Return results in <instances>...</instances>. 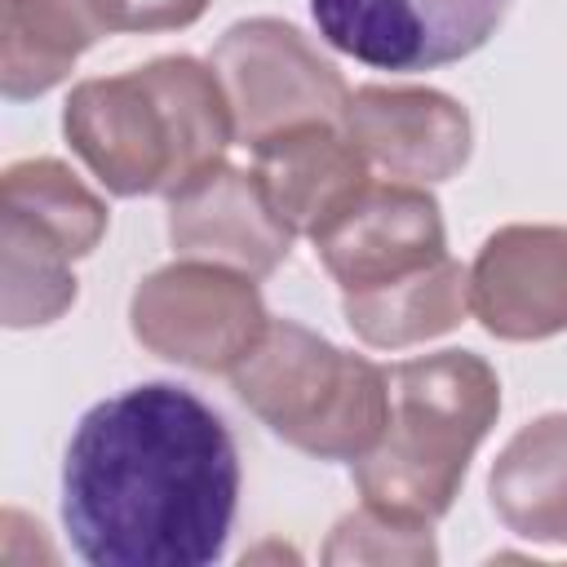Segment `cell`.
<instances>
[{
	"label": "cell",
	"mask_w": 567,
	"mask_h": 567,
	"mask_svg": "<svg viewBox=\"0 0 567 567\" xmlns=\"http://www.w3.org/2000/svg\"><path fill=\"white\" fill-rule=\"evenodd\" d=\"M235 505V439L186 385H128L93 403L66 443L62 523L93 567H208Z\"/></svg>",
	"instance_id": "obj_1"
},
{
	"label": "cell",
	"mask_w": 567,
	"mask_h": 567,
	"mask_svg": "<svg viewBox=\"0 0 567 567\" xmlns=\"http://www.w3.org/2000/svg\"><path fill=\"white\" fill-rule=\"evenodd\" d=\"M62 128L106 190L173 199L221 168L235 137V111L213 66L159 58L111 80L75 84Z\"/></svg>",
	"instance_id": "obj_2"
},
{
	"label": "cell",
	"mask_w": 567,
	"mask_h": 567,
	"mask_svg": "<svg viewBox=\"0 0 567 567\" xmlns=\"http://www.w3.org/2000/svg\"><path fill=\"white\" fill-rule=\"evenodd\" d=\"M381 443L354 461L363 505L394 523L430 527L452 509L465 461L501 412L496 372L470 350L394 363Z\"/></svg>",
	"instance_id": "obj_3"
},
{
	"label": "cell",
	"mask_w": 567,
	"mask_h": 567,
	"mask_svg": "<svg viewBox=\"0 0 567 567\" xmlns=\"http://www.w3.org/2000/svg\"><path fill=\"white\" fill-rule=\"evenodd\" d=\"M230 381L279 439L323 461L368 456L390 421V377L288 319L266 323Z\"/></svg>",
	"instance_id": "obj_4"
},
{
	"label": "cell",
	"mask_w": 567,
	"mask_h": 567,
	"mask_svg": "<svg viewBox=\"0 0 567 567\" xmlns=\"http://www.w3.org/2000/svg\"><path fill=\"white\" fill-rule=\"evenodd\" d=\"M133 332L159 359L230 372L266 332V306L252 275L217 261H182L155 270L133 292Z\"/></svg>",
	"instance_id": "obj_5"
},
{
	"label": "cell",
	"mask_w": 567,
	"mask_h": 567,
	"mask_svg": "<svg viewBox=\"0 0 567 567\" xmlns=\"http://www.w3.org/2000/svg\"><path fill=\"white\" fill-rule=\"evenodd\" d=\"M213 71L235 111V137L248 146L284 124L328 120L346 128L350 93L332 62H323L292 27L257 18L239 22L213 49Z\"/></svg>",
	"instance_id": "obj_6"
},
{
	"label": "cell",
	"mask_w": 567,
	"mask_h": 567,
	"mask_svg": "<svg viewBox=\"0 0 567 567\" xmlns=\"http://www.w3.org/2000/svg\"><path fill=\"white\" fill-rule=\"evenodd\" d=\"M509 0H310L319 35L377 71H434L470 58Z\"/></svg>",
	"instance_id": "obj_7"
},
{
	"label": "cell",
	"mask_w": 567,
	"mask_h": 567,
	"mask_svg": "<svg viewBox=\"0 0 567 567\" xmlns=\"http://www.w3.org/2000/svg\"><path fill=\"white\" fill-rule=\"evenodd\" d=\"M315 248L346 297L390 288L447 257L439 204L421 186H408V182L368 186L315 239Z\"/></svg>",
	"instance_id": "obj_8"
},
{
	"label": "cell",
	"mask_w": 567,
	"mask_h": 567,
	"mask_svg": "<svg viewBox=\"0 0 567 567\" xmlns=\"http://www.w3.org/2000/svg\"><path fill=\"white\" fill-rule=\"evenodd\" d=\"M252 177L270 213L292 230L319 239L372 182L368 155L341 124L301 120L252 142Z\"/></svg>",
	"instance_id": "obj_9"
},
{
	"label": "cell",
	"mask_w": 567,
	"mask_h": 567,
	"mask_svg": "<svg viewBox=\"0 0 567 567\" xmlns=\"http://www.w3.org/2000/svg\"><path fill=\"white\" fill-rule=\"evenodd\" d=\"M470 306L487 332L536 341L567 328V226H505L474 270Z\"/></svg>",
	"instance_id": "obj_10"
},
{
	"label": "cell",
	"mask_w": 567,
	"mask_h": 567,
	"mask_svg": "<svg viewBox=\"0 0 567 567\" xmlns=\"http://www.w3.org/2000/svg\"><path fill=\"white\" fill-rule=\"evenodd\" d=\"M168 235L182 257L217 261L244 275H270L292 244V230L270 213L257 177L226 164L173 195Z\"/></svg>",
	"instance_id": "obj_11"
},
{
	"label": "cell",
	"mask_w": 567,
	"mask_h": 567,
	"mask_svg": "<svg viewBox=\"0 0 567 567\" xmlns=\"http://www.w3.org/2000/svg\"><path fill=\"white\" fill-rule=\"evenodd\" d=\"M346 133L372 164L403 182H443L470 155L465 111L434 89H359Z\"/></svg>",
	"instance_id": "obj_12"
},
{
	"label": "cell",
	"mask_w": 567,
	"mask_h": 567,
	"mask_svg": "<svg viewBox=\"0 0 567 567\" xmlns=\"http://www.w3.org/2000/svg\"><path fill=\"white\" fill-rule=\"evenodd\" d=\"M106 31L102 0H4V97L18 102L53 89Z\"/></svg>",
	"instance_id": "obj_13"
},
{
	"label": "cell",
	"mask_w": 567,
	"mask_h": 567,
	"mask_svg": "<svg viewBox=\"0 0 567 567\" xmlns=\"http://www.w3.org/2000/svg\"><path fill=\"white\" fill-rule=\"evenodd\" d=\"M492 505L509 532L567 545V416L523 425L492 465Z\"/></svg>",
	"instance_id": "obj_14"
},
{
	"label": "cell",
	"mask_w": 567,
	"mask_h": 567,
	"mask_svg": "<svg viewBox=\"0 0 567 567\" xmlns=\"http://www.w3.org/2000/svg\"><path fill=\"white\" fill-rule=\"evenodd\" d=\"M465 306H470V275L452 257H443L390 288L350 292L346 319L363 341L399 350L434 332H447L465 315Z\"/></svg>",
	"instance_id": "obj_15"
},
{
	"label": "cell",
	"mask_w": 567,
	"mask_h": 567,
	"mask_svg": "<svg viewBox=\"0 0 567 567\" xmlns=\"http://www.w3.org/2000/svg\"><path fill=\"white\" fill-rule=\"evenodd\" d=\"M4 213L44 235L53 248L66 257H84L102 230H106V208L97 195H89L71 168L58 159H22L4 168Z\"/></svg>",
	"instance_id": "obj_16"
},
{
	"label": "cell",
	"mask_w": 567,
	"mask_h": 567,
	"mask_svg": "<svg viewBox=\"0 0 567 567\" xmlns=\"http://www.w3.org/2000/svg\"><path fill=\"white\" fill-rule=\"evenodd\" d=\"M0 244H4V323L27 328L58 319L75 301V279L66 270L71 257L9 213Z\"/></svg>",
	"instance_id": "obj_17"
},
{
	"label": "cell",
	"mask_w": 567,
	"mask_h": 567,
	"mask_svg": "<svg viewBox=\"0 0 567 567\" xmlns=\"http://www.w3.org/2000/svg\"><path fill=\"white\" fill-rule=\"evenodd\" d=\"M204 4L208 0H102V18L111 31H164L195 22Z\"/></svg>",
	"instance_id": "obj_18"
}]
</instances>
